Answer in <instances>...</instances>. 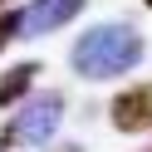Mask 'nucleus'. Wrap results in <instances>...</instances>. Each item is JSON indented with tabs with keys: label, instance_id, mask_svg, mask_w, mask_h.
Masks as SVG:
<instances>
[{
	"label": "nucleus",
	"instance_id": "7ed1b4c3",
	"mask_svg": "<svg viewBox=\"0 0 152 152\" xmlns=\"http://www.w3.org/2000/svg\"><path fill=\"white\" fill-rule=\"evenodd\" d=\"M108 123L118 132H152V83H132L108 103Z\"/></svg>",
	"mask_w": 152,
	"mask_h": 152
},
{
	"label": "nucleus",
	"instance_id": "20e7f679",
	"mask_svg": "<svg viewBox=\"0 0 152 152\" xmlns=\"http://www.w3.org/2000/svg\"><path fill=\"white\" fill-rule=\"evenodd\" d=\"M88 0H30L25 5V34H54L64 25H74V15Z\"/></svg>",
	"mask_w": 152,
	"mask_h": 152
},
{
	"label": "nucleus",
	"instance_id": "f03ea898",
	"mask_svg": "<svg viewBox=\"0 0 152 152\" xmlns=\"http://www.w3.org/2000/svg\"><path fill=\"white\" fill-rule=\"evenodd\" d=\"M64 123V93H30V98L15 108V118L5 123V132H0V147H39V142H49L54 132H59Z\"/></svg>",
	"mask_w": 152,
	"mask_h": 152
},
{
	"label": "nucleus",
	"instance_id": "f257e3e1",
	"mask_svg": "<svg viewBox=\"0 0 152 152\" xmlns=\"http://www.w3.org/2000/svg\"><path fill=\"white\" fill-rule=\"evenodd\" d=\"M69 64L79 79L88 83H108V79H123L142 64V34L123 20H108V25H93L74 39L69 49Z\"/></svg>",
	"mask_w": 152,
	"mask_h": 152
},
{
	"label": "nucleus",
	"instance_id": "1a4fd4ad",
	"mask_svg": "<svg viewBox=\"0 0 152 152\" xmlns=\"http://www.w3.org/2000/svg\"><path fill=\"white\" fill-rule=\"evenodd\" d=\"M0 152H5V147H0Z\"/></svg>",
	"mask_w": 152,
	"mask_h": 152
},
{
	"label": "nucleus",
	"instance_id": "6e6552de",
	"mask_svg": "<svg viewBox=\"0 0 152 152\" xmlns=\"http://www.w3.org/2000/svg\"><path fill=\"white\" fill-rule=\"evenodd\" d=\"M0 5H5V0H0Z\"/></svg>",
	"mask_w": 152,
	"mask_h": 152
},
{
	"label": "nucleus",
	"instance_id": "0eeeda50",
	"mask_svg": "<svg viewBox=\"0 0 152 152\" xmlns=\"http://www.w3.org/2000/svg\"><path fill=\"white\" fill-rule=\"evenodd\" d=\"M147 10H152V0H147Z\"/></svg>",
	"mask_w": 152,
	"mask_h": 152
},
{
	"label": "nucleus",
	"instance_id": "39448f33",
	"mask_svg": "<svg viewBox=\"0 0 152 152\" xmlns=\"http://www.w3.org/2000/svg\"><path fill=\"white\" fill-rule=\"evenodd\" d=\"M34 79H39V64H10V69L0 74V108H15V103H25L30 98V88H34Z\"/></svg>",
	"mask_w": 152,
	"mask_h": 152
},
{
	"label": "nucleus",
	"instance_id": "423d86ee",
	"mask_svg": "<svg viewBox=\"0 0 152 152\" xmlns=\"http://www.w3.org/2000/svg\"><path fill=\"white\" fill-rule=\"evenodd\" d=\"M25 34V10H0V54L10 49V39Z\"/></svg>",
	"mask_w": 152,
	"mask_h": 152
}]
</instances>
